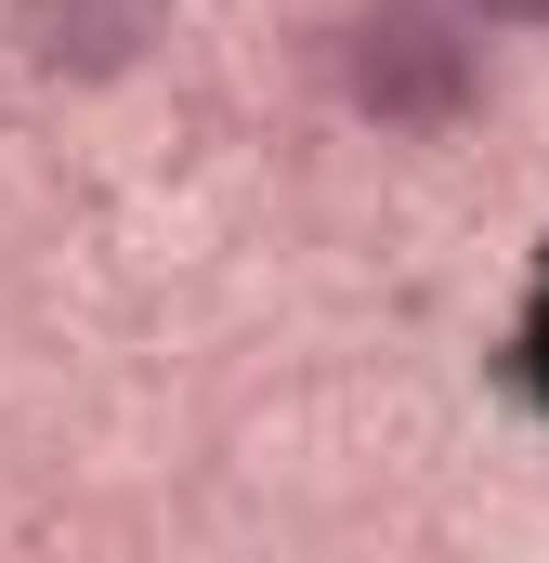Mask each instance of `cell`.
Instances as JSON below:
<instances>
[{
	"label": "cell",
	"instance_id": "1",
	"mask_svg": "<svg viewBox=\"0 0 549 563\" xmlns=\"http://www.w3.org/2000/svg\"><path fill=\"white\" fill-rule=\"evenodd\" d=\"M340 92H354V119H380V132H445V119L471 106V40H458V13H432V0H367V13L340 26Z\"/></svg>",
	"mask_w": 549,
	"mask_h": 563
},
{
	"label": "cell",
	"instance_id": "2",
	"mask_svg": "<svg viewBox=\"0 0 549 563\" xmlns=\"http://www.w3.org/2000/svg\"><path fill=\"white\" fill-rule=\"evenodd\" d=\"M157 26H170V0H13V53L26 66H79V79L132 66Z\"/></svg>",
	"mask_w": 549,
	"mask_h": 563
},
{
	"label": "cell",
	"instance_id": "3",
	"mask_svg": "<svg viewBox=\"0 0 549 563\" xmlns=\"http://www.w3.org/2000/svg\"><path fill=\"white\" fill-rule=\"evenodd\" d=\"M471 26H549V0H458Z\"/></svg>",
	"mask_w": 549,
	"mask_h": 563
},
{
	"label": "cell",
	"instance_id": "4",
	"mask_svg": "<svg viewBox=\"0 0 549 563\" xmlns=\"http://www.w3.org/2000/svg\"><path fill=\"white\" fill-rule=\"evenodd\" d=\"M524 367H537V394H549V288H537V328H524Z\"/></svg>",
	"mask_w": 549,
	"mask_h": 563
}]
</instances>
